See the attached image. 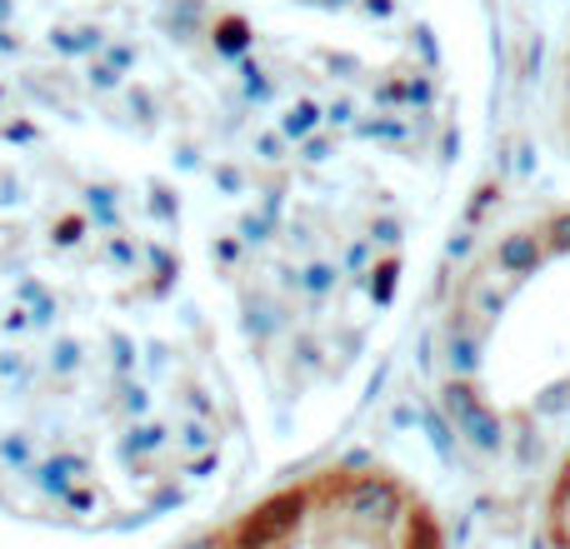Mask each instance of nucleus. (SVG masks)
I'll return each mask as SVG.
<instances>
[{"label":"nucleus","instance_id":"obj_1","mask_svg":"<svg viewBox=\"0 0 570 549\" xmlns=\"http://www.w3.org/2000/svg\"><path fill=\"white\" fill-rule=\"evenodd\" d=\"M431 405L485 485H541L570 445V200L511 216L455 270Z\"/></svg>","mask_w":570,"mask_h":549},{"label":"nucleus","instance_id":"obj_4","mask_svg":"<svg viewBox=\"0 0 570 549\" xmlns=\"http://www.w3.org/2000/svg\"><path fill=\"white\" fill-rule=\"evenodd\" d=\"M546 110H551V136L556 146L566 150L570 160V16L561 26V40H556L551 56V80H546Z\"/></svg>","mask_w":570,"mask_h":549},{"label":"nucleus","instance_id":"obj_2","mask_svg":"<svg viewBox=\"0 0 570 549\" xmlns=\"http://www.w3.org/2000/svg\"><path fill=\"white\" fill-rule=\"evenodd\" d=\"M180 549H455V530L411 470L341 455L261 490Z\"/></svg>","mask_w":570,"mask_h":549},{"label":"nucleus","instance_id":"obj_3","mask_svg":"<svg viewBox=\"0 0 570 549\" xmlns=\"http://www.w3.org/2000/svg\"><path fill=\"white\" fill-rule=\"evenodd\" d=\"M535 545L570 549V445L535 485Z\"/></svg>","mask_w":570,"mask_h":549}]
</instances>
